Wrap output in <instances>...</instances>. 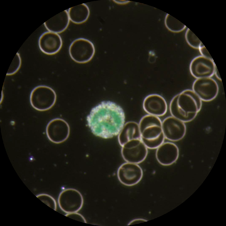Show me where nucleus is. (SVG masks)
<instances>
[{
	"instance_id": "f257e3e1",
	"label": "nucleus",
	"mask_w": 226,
	"mask_h": 226,
	"mask_svg": "<svg viewBox=\"0 0 226 226\" xmlns=\"http://www.w3.org/2000/svg\"><path fill=\"white\" fill-rule=\"evenodd\" d=\"M125 119L121 106L112 101H103L92 108L87 121L94 135L108 139L118 135L125 123Z\"/></svg>"
},
{
	"instance_id": "f3484780",
	"label": "nucleus",
	"mask_w": 226,
	"mask_h": 226,
	"mask_svg": "<svg viewBox=\"0 0 226 226\" xmlns=\"http://www.w3.org/2000/svg\"><path fill=\"white\" fill-rule=\"evenodd\" d=\"M69 21L68 11L65 10L47 20L44 24L49 31L60 33L67 28Z\"/></svg>"
},
{
	"instance_id": "6e6552de",
	"label": "nucleus",
	"mask_w": 226,
	"mask_h": 226,
	"mask_svg": "<svg viewBox=\"0 0 226 226\" xmlns=\"http://www.w3.org/2000/svg\"><path fill=\"white\" fill-rule=\"evenodd\" d=\"M121 154L126 162L140 163L146 159L148 154V148L141 139L129 142L121 147Z\"/></svg>"
},
{
	"instance_id": "0eeeda50",
	"label": "nucleus",
	"mask_w": 226,
	"mask_h": 226,
	"mask_svg": "<svg viewBox=\"0 0 226 226\" xmlns=\"http://www.w3.org/2000/svg\"><path fill=\"white\" fill-rule=\"evenodd\" d=\"M192 90L202 101L210 102L215 99L219 92L216 81L211 77L196 79L192 85Z\"/></svg>"
},
{
	"instance_id": "4468645a",
	"label": "nucleus",
	"mask_w": 226,
	"mask_h": 226,
	"mask_svg": "<svg viewBox=\"0 0 226 226\" xmlns=\"http://www.w3.org/2000/svg\"><path fill=\"white\" fill-rule=\"evenodd\" d=\"M38 45L43 53L51 55L59 51L62 48V41L58 34L48 31L44 32L40 36Z\"/></svg>"
},
{
	"instance_id": "39448f33",
	"label": "nucleus",
	"mask_w": 226,
	"mask_h": 226,
	"mask_svg": "<svg viewBox=\"0 0 226 226\" xmlns=\"http://www.w3.org/2000/svg\"><path fill=\"white\" fill-rule=\"evenodd\" d=\"M69 51L71 58L74 61L84 63L92 59L95 54V48L91 41L87 39L79 38L72 42Z\"/></svg>"
},
{
	"instance_id": "f8f14e48",
	"label": "nucleus",
	"mask_w": 226,
	"mask_h": 226,
	"mask_svg": "<svg viewBox=\"0 0 226 226\" xmlns=\"http://www.w3.org/2000/svg\"><path fill=\"white\" fill-rule=\"evenodd\" d=\"M162 126L165 138L170 141H179L186 133L185 122L172 116L165 118L162 122Z\"/></svg>"
},
{
	"instance_id": "b1692460",
	"label": "nucleus",
	"mask_w": 226,
	"mask_h": 226,
	"mask_svg": "<svg viewBox=\"0 0 226 226\" xmlns=\"http://www.w3.org/2000/svg\"><path fill=\"white\" fill-rule=\"evenodd\" d=\"M214 74H215L216 77L217 79H218L219 80L221 81V79L217 67H216L215 68Z\"/></svg>"
},
{
	"instance_id": "aec40b11",
	"label": "nucleus",
	"mask_w": 226,
	"mask_h": 226,
	"mask_svg": "<svg viewBox=\"0 0 226 226\" xmlns=\"http://www.w3.org/2000/svg\"><path fill=\"white\" fill-rule=\"evenodd\" d=\"M185 38L188 44L192 47L199 49L202 43L197 37L189 29L186 32Z\"/></svg>"
},
{
	"instance_id": "7ed1b4c3",
	"label": "nucleus",
	"mask_w": 226,
	"mask_h": 226,
	"mask_svg": "<svg viewBox=\"0 0 226 226\" xmlns=\"http://www.w3.org/2000/svg\"><path fill=\"white\" fill-rule=\"evenodd\" d=\"M138 124L141 140L148 149H156L164 142L162 122L158 117L145 115Z\"/></svg>"
},
{
	"instance_id": "a211bd4d",
	"label": "nucleus",
	"mask_w": 226,
	"mask_h": 226,
	"mask_svg": "<svg viewBox=\"0 0 226 226\" xmlns=\"http://www.w3.org/2000/svg\"><path fill=\"white\" fill-rule=\"evenodd\" d=\"M68 14L70 20L76 24L85 22L90 14V10L87 4L83 3L69 9Z\"/></svg>"
},
{
	"instance_id": "412c9836",
	"label": "nucleus",
	"mask_w": 226,
	"mask_h": 226,
	"mask_svg": "<svg viewBox=\"0 0 226 226\" xmlns=\"http://www.w3.org/2000/svg\"><path fill=\"white\" fill-rule=\"evenodd\" d=\"M21 61L19 53H16L9 67L6 75H11L16 73L20 69Z\"/></svg>"
},
{
	"instance_id": "4be33fe9",
	"label": "nucleus",
	"mask_w": 226,
	"mask_h": 226,
	"mask_svg": "<svg viewBox=\"0 0 226 226\" xmlns=\"http://www.w3.org/2000/svg\"><path fill=\"white\" fill-rule=\"evenodd\" d=\"M66 216L75 220L87 223L84 217L82 215L77 212L68 213Z\"/></svg>"
},
{
	"instance_id": "1a4fd4ad",
	"label": "nucleus",
	"mask_w": 226,
	"mask_h": 226,
	"mask_svg": "<svg viewBox=\"0 0 226 226\" xmlns=\"http://www.w3.org/2000/svg\"><path fill=\"white\" fill-rule=\"evenodd\" d=\"M46 136L49 139L55 144H59L65 141L70 133L69 124L64 120L55 118L51 120L46 128Z\"/></svg>"
},
{
	"instance_id": "5701e85b",
	"label": "nucleus",
	"mask_w": 226,
	"mask_h": 226,
	"mask_svg": "<svg viewBox=\"0 0 226 226\" xmlns=\"http://www.w3.org/2000/svg\"><path fill=\"white\" fill-rule=\"evenodd\" d=\"M199 49L202 56L208 58L212 59L202 43V44Z\"/></svg>"
},
{
	"instance_id": "20e7f679",
	"label": "nucleus",
	"mask_w": 226,
	"mask_h": 226,
	"mask_svg": "<svg viewBox=\"0 0 226 226\" xmlns=\"http://www.w3.org/2000/svg\"><path fill=\"white\" fill-rule=\"evenodd\" d=\"M56 95L54 90L49 86L39 85L34 87L30 92L29 101L36 110L44 111L51 109L55 104Z\"/></svg>"
},
{
	"instance_id": "2eb2a0df",
	"label": "nucleus",
	"mask_w": 226,
	"mask_h": 226,
	"mask_svg": "<svg viewBox=\"0 0 226 226\" xmlns=\"http://www.w3.org/2000/svg\"><path fill=\"white\" fill-rule=\"evenodd\" d=\"M144 111L148 114L160 117L165 114L167 109V102L161 96L156 94L147 96L143 103Z\"/></svg>"
},
{
	"instance_id": "423d86ee",
	"label": "nucleus",
	"mask_w": 226,
	"mask_h": 226,
	"mask_svg": "<svg viewBox=\"0 0 226 226\" xmlns=\"http://www.w3.org/2000/svg\"><path fill=\"white\" fill-rule=\"evenodd\" d=\"M58 201L62 210L68 213L78 212L84 203L82 194L74 188H68L62 191L59 196Z\"/></svg>"
},
{
	"instance_id": "dca6fc26",
	"label": "nucleus",
	"mask_w": 226,
	"mask_h": 226,
	"mask_svg": "<svg viewBox=\"0 0 226 226\" xmlns=\"http://www.w3.org/2000/svg\"><path fill=\"white\" fill-rule=\"evenodd\" d=\"M118 135V142L121 147L132 141L141 139L139 124L134 121L127 122Z\"/></svg>"
},
{
	"instance_id": "ddd939ff",
	"label": "nucleus",
	"mask_w": 226,
	"mask_h": 226,
	"mask_svg": "<svg viewBox=\"0 0 226 226\" xmlns=\"http://www.w3.org/2000/svg\"><path fill=\"white\" fill-rule=\"evenodd\" d=\"M179 155L178 147L171 142H163L157 149L155 156L158 162L163 166L170 165L178 159Z\"/></svg>"
},
{
	"instance_id": "9d476101",
	"label": "nucleus",
	"mask_w": 226,
	"mask_h": 226,
	"mask_svg": "<svg viewBox=\"0 0 226 226\" xmlns=\"http://www.w3.org/2000/svg\"><path fill=\"white\" fill-rule=\"evenodd\" d=\"M142 170L137 164L126 162L122 164L117 171V176L120 182L128 186L134 185L142 180Z\"/></svg>"
},
{
	"instance_id": "f03ea898",
	"label": "nucleus",
	"mask_w": 226,
	"mask_h": 226,
	"mask_svg": "<svg viewBox=\"0 0 226 226\" xmlns=\"http://www.w3.org/2000/svg\"><path fill=\"white\" fill-rule=\"evenodd\" d=\"M202 105V101L192 90L187 89L173 97L169 109L172 116L187 122L196 117Z\"/></svg>"
},
{
	"instance_id": "9b49d317",
	"label": "nucleus",
	"mask_w": 226,
	"mask_h": 226,
	"mask_svg": "<svg viewBox=\"0 0 226 226\" xmlns=\"http://www.w3.org/2000/svg\"><path fill=\"white\" fill-rule=\"evenodd\" d=\"M216 67L212 59L201 55L192 60L190 71L191 75L196 79L211 77L214 75Z\"/></svg>"
},
{
	"instance_id": "6ab92c4d",
	"label": "nucleus",
	"mask_w": 226,
	"mask_h": 226,
	"mask_svg": "<svg viewBox=\"0 0 226 226\" xmlns=\"http://www.w3.org/2000/svg\"><path fill=\"white\" fill-rule=\"evenodd\" d=\"M166 21L167 27L169 30L174 32H180L186 27L183 24L172 16L170 17V19L167 18Z\"/></svg>"
}]
</instances>
